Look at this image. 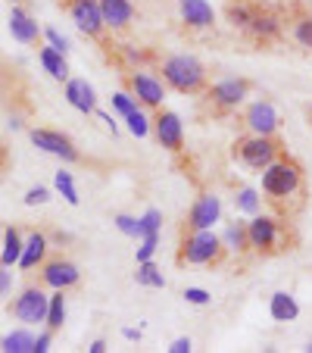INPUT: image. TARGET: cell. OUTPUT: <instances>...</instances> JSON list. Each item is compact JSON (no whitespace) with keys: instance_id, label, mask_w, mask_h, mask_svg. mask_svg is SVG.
Masks as SVG:
<instances>
[{"instance_id":"obj_37","label":"cell","mask_w":312,"mask_h":353,"mask_svg":"<svg viewBox=\"0 0 312 353\" xmlns=\"http://www.w3.org/2000/svg\"><path fill=\"white\" fill-rule=\"evenodd\" d=\"M44 38H47V44L54 47V50H60V54H69V47H72L66 34H60L56 28H44Z\"/></svg>"},{"instance_id":"obj_45","label":"cell","mask_w":312,"mask_h":353,"mask_svg":"<svg viewBox=\"0 0 312 353\" xmlns=\"http://www.w3.org/2000/svg\"><path fill=\"white\" fill-rule=\"evenodd\" d=\"M122 334H125L128 341H141V328H122Z\"/></svg>"},{"instance_id":"obj_2","label":"cell","mask_w":312,"mask_h":353,"mask_svg":"<svg viewBox=\"0 0 312 353\" xmlns=\"http://www.w3.org/2000/svg\"><path fill=\"white\" fill-rule=\"evenodd\" d=\"M303 188V172L293 160L278 157L262 169V194H269L272 200H287Z\"/></svg>"},{"instance_id":"obj_29","label":"cell","mask_w":312,"mask_h":353,"mask_svg":"<svg viewBox=\"0 0 312 353\" xmlns=\"http://www.w3.org/2000/svg\"><path fill=\"white\" fill-rule=\"evenodd\" d=\"M56 191H60L63 194V197H66V203H69V207H79V188H75V179H72V172H63V169H60V172H56Z\"/></svg>"},{"instance_id":"obj_50","label":"cell","mask_w":312,"mask_h":353,"mask_svg":"<svg viewBox=\"0 0 312 353\" xmlns=\"http://www.w3.org/2000/svg\"><path fill=\"white\" fill-rule=\"evenodd\" d=\"M13 3H19V0H13Z\"/></svg>"},{"instance_id":"obj_39","label":"cell","mask_w":312,"mask_h":353,"mask_svg":"<svg viewBox=\"0 0 312 353\" xmlns=\"http://www.w3.org/2000/svg\"><path fill=\"white\" fill-rule=\"evenodd\" d=\"M50 200V191L44 185H34L25 191V207H38V203H47Z\"/></svg>"},{"instance_id":"obj_16","label":"cell","mask_w":312,"mask_h":353,"mask_svg":"<svg viewBox=\"0 0 312 353\" xmlns=\"http://www.w3.org/2000/svg\"><path fill=\"white\" fill-rule=\"evenodd\" d=\"M178 13L191 28H213L216 22L209 0H178Z\"/></svg>"},{"instance_id":"obj_1","label":"cell","mask_w":312,"mask_h":353,"mask_svg":"<svg viewBox=\"0 0 312 353\" xmlns=\"http://www.w3.org/2000/svg\"><path fill=\"white\" fill-rule=\"evenodd\" d=\"M222 254H225L222 234H216L213 228H200V232H191L181 241L178 263H187V266H216L222 260Z\"/></svg>"},{"instance_id":"obj_21","label":"cell","mask_w":312,"mask_h":353,"mask_svg":"<svg viewBox=\"0 0 312 353\" xmlns=\"http://www.w3.org/2000/svg\"><path fill=\"white\" fill-rule=\"evenodd\" d=\"M247 32L259 41H272V38H278L281 22H278V16L266 13V10H253V19H250V26H247Z\"/></svg>"},{"instance_id":"obj_23","label":"cell","mask_w":312,"mask_h":353,"mask_svg":"<svg viewBox=\"0 0 312 353\" xmlns=\"http://www.w3.org/2000/svg\"><path fill=\"white\" fill-rule=\"evenodd\" d=\"M222 247H225L228 254L240 256L250 250V234H247V225L244 222H228L225 232H222Z\"/></svg>"},{"instance_id":"obj_41","label":"cell","mask_w":312,"mask_h":353,"mask_svg":"<svg viewBox=\"0 0 312 353\" xmlns=\"http://www.w3.org/2000/svg\"><path fill=\"white\" fill-rule=\"evenodd\" d=\"M191 350H194L191 338H175L172 344H169V353H191Z\"/></svg>"},{"instance_id":"obj_20","label":"cell","mask_w":312,"mask_h":353,"mask_svg":"<svg viewBox=\"0 0 312 353\" xmlns=\"http://www.w3.org/2000/svg\"><path fill=\"white\" fill-rule=\"evenodd\" d=\"M269 316H272L275 322H293L300 316L297 297L287 291H275L272 297H269Z\"/></svg>"},{"instance_id":"obj_15","label":"cell","mask_w":312,"mask_h":353,"mask_svg":"<svg viewBox=\"0 0 312 353\" xmlns=\"http://www.w3.org/2000/svg\"><path fill=\"white\" fill-rule=\"evenodd\" d=\"M63 94H66L69 107H75L79 113L87 116L97 110V91H94V85H87V79H69Z\"/></svg>"},{"instance_id":"obj_36","label":"cell","mask_w":312,"mask_h":353,"mask_svg":"<svg viewBox=\"0 0 312 353\" xmlns=\"http://www.w3.org/2000/svg\"><path fill=\"white\" fill-rule=\"evenodd\" d=\"M293 38L303 47H312V19H297L293 22Z\"/></svg>"},{"instance_id":"obj_35","label":"cell","mask_w":312,"mask_h":353,"mask_svg":"<svg viewBox=\"0 0 312 353\" xmlns=\"http://www.w3.org/2000/svg\"><path fill=\"white\" fill-rule=\"evenodd\" d=\"M141 225H144V234H160L163 213H160V210H147V213L141 216Z\"/></svg>"},{"instance_id":"obj_47","label":"cell","mask_w":312,"mask_h":353,"mask_svg":"<svg viewBox=\"0 0 312 353\" xmlns=\"http://www.w3.org/2000/svg\"><path fill=\"white\" fill-rule=\"evenodd\" d=\"M3 166H7V154H3V147H0V172H3Z\"/></svg>"},{"instance_id":"obj_38","label":"cell","mask_w":312,"mask_h":353,"mask_svg":"<svg viewBox=\"0 0 312 353\" xmlns=\"http://www.w3.org/2000/svg\"><path fill=\"white\" fill-rule=\"evenodd\" d=\"M185 300L194 303V307H206V303L213 300V294L206 291V288H185Z\"/></svg>"},{"instance_id":"obj_7","label":"cell","mask_w":312,"mask_h":353,"mask_svg":"<svg viewBox=\"0 0 312 353\" xmlns=\"http://www.w3.org/2000/svg\"><path fill=\"white\" fill-rule=\"evenodd\" d=\"M69 16L87 38H100L107 28L103 13H100V0H69Z\"/></svg>"},{"instance_id":"obj_22","label":"cell","mask_w":312,"mask_h":353,"mask_svg":"<svg viewBox=\"0 0 312 353\" xmlns=\"http://www.w3.org/2000/svg\"><path fill=\"white\" fill-rule=\"evenodd\" d=\"M38 60L41 66H44V72L50 75V79L56 81H69V63H66V54H60V50H54V47L47 44L38 50Z\"/></svg>"},{"instance_id":"obj_4","label":"cell","mask_w":312,"mask_h":353,"mask_svg":"<svg viewBox=\"0 0 312 353\" xmlns=\"http://www.w3.org/2000/svg\"><path fill=\"white\" fill-rule=\"evenodd\" d=\"M247 234H250V250H256V254H278L284 244V228L275 216L256 213L247 222Z\"/></svg>"},{"instance_id":"obj_10","label":"cell","mask_w":312,"mask_h":353,"mask_svg":"<svg viewBox=\"0 0 312 353\" xmlns=\"http://www.w3.org/2000/svg\"><path fill=\"white\" fill-rule=\"evenodd\" d=\"M81 279L79 266L69 260H50V263H41V285L50 288V291H69L75 288Z\"/></svg>"},{"instance_id":"obj_8","label":"cell","mask_w":312,"mask_h":353,"mask_svg":"<svg viewBox=\"0 0 312 353\" xmlns=\"http://www.w3.org/2000/svg\"><path fill=\"white\" fill-rule=\"evenodd\" d=\"M32 144L50 157H60L63 163H79V150H75V144L63 132H54V128H34Z\"/></svg>"},{"instance_id":"obj_31","label":"cell","mask_w":312,"mask_h":353,"mask_svg":"<svg viewBox=\"0 0 312 353\" xmlns=\"http://www.w3.org/2000/svg\"><path fill=\"white\" fill-rule=\"evenodd\" d=\"M116 228H119L125 238H134V241L144 238V225H141V219H134V216L119 213V216H116Z\"/></svg>"},{"instance_id":"obj_5","label":"cell","mask_w":312,"mask_h":353,"mask_svg":"<svg viewBox=\"0 0 312 353\" xmlns=\"http://www.w3.org/2000/svg\"><path fill=\"white\" fill-rule=\"evenodd\" d=\"M234 147H238L234 154L240 157V163L247 169H256V172H262L272 160H278V150H281L272 134H250V138L238 141Z\"/></svg>"},{"instance_id":"obj_40","label":"cell","mask_w":312,"mask_h":353,"mask_svg":"<svg viewBox=\"0 0 312 353\" xmlns=\"http://www.w3.org/2000/svg\"><path fill=\"white\" fill-rule=\"evenodd\" d=\"M50 341H54V332H44V334H38V338H34L32 353H47V350H50Z\"/></svg>"},{"instance_id":"obj_13","label":"cell","mask_w":312,"mask_h":353,"mask_svg":"<svg viewBox=\"0 0 312 353\" xmlns=\"http://www.w3.org/2000/svg\"><path fill=\"white\" fill-rule=\"evenodd\" d=\"M219 219H222V200L216 197V194H200V197L194 200L191 213H187V228H191V232L213 228Z\"/></svg>"},{"instance_id":"obj_19","label":"cell","mask_w":312,"mask_h":353,"mask_svg":"<svg viewBox=\"0 0 312 353\" xmlns=\"http://www.w3.org/2000/svg\"><path fill=\"white\" fill-rule=\"evenodd\" d=\"M10 32H13V38L22 41V44H38V38H41L38 22L22 7H13V13H10Z\"/></svg>"},{"instance_id":"obj_28","label":"cell","mask_w":312,"mask_h":353,"mask_svg":"<svg viewBox=\"0 0 312 353\" xmlns=\"http://www.w3.org/2000/svg\"><path fill=\"white\" fill-rule=\"evenodd\" d=\"M234 207H238V213L256 216L259 207H262V197H259V191H253V188H240L238 197H234Z\"/></svg>"},{"instance_id":"obj_30","label":"cell","mask_w":312,"mask_h":353,"mask_svg":"<svg viewBox=\"0 0 312 353\" xmlns=\"http://www.w3.org/2000/svg\"><path fill=\"white\" fill-rule=\"evenodd\" d=\"M125 125H128V132H132L134 138H147V134H150V116L144 113V107H138V110H132V113L125 116Z\"/></svg>"},{"instance_id":"obj_25","label":"cell","mask_w":312,"mask_h":353,"mask_svg":"<svg viewBox=\"0 0 312 353\" xmlns=\"http://www.w3.org/2000/svg\"><path fill=\"white\" fill-rule=\"evenodd\" d=\"M32 347H34V334L25 332V328H16V332L0 338V350L3 353H32Z\"/></svg>"},{"instance_id":"obj_11","label":"cell","mask_w":312,"mask_h":353,"mask_svg":"<svg viewBox=\"0 0 312 353\" xmlns=\"http://www.w3.org/2000/svg\"><path fill=\"white\" fill-rule=\"evenodd\" d=\"M153 132H156V141H160L166 150L178 154L181 147H185V122H181L178 113L172 110H163L156 119H153Z\"/></svg>"},{"instance_id":"obj_18","label":"cell","mask_w":312,"mask_h":353,"mask_svg":"<svg viewBox=\"0 0 312 353\" xmlns=\"http://www.w3.org/2000/svg\"><path fill=\"white\" fill-rule=\"evenodd\" d=\"M100 13L107 28H125L134 19V3L132 0H100Z\"/></svg>"},{"instance_id":"obj_6","label":"cell","mask_w":312,"mask_h":353,"mask_svg":"<svg viewBox=\"0 0 312 353\" xmlns=\"http://www.w3.org/2000/svg\"><path fill=\"white\" fill-rule=\"evenodd\" d=\"M47 303H50V294H44V288L32 285L16 297L10 313L19 322H25V325H38V322H47Z\"/></svg>"},{"instance_id":"obj_32","label":"cell","mask_w":312,"mask_h":353,"mask_svg":"<svg viewBox=\"0 0 312 353\" xmlns=\"http://www.w3.org/2000/svg\"><path fill=\"white\" fill-rule=\"evenodd\" d=\"M138 107H141V103H138V97H134L132 91H116L113 94V110L122 116V119H125L132 110H138Z\"/></svg>"},{"instance_id":"obj_42","label":"cell","mask_w":312,"mask_h":353,"mask_svg":"<svg viewBox=\"0 0 312 353\" xmlns=\"http://www.w3.org/2000/svg\"><path fill=\"white\" fill-rule=\"evenodd\" d=\"M94 116H97V119H100V122H103V125H107V128H110V132H113V134H116V122H113V116H110V113H103V110H94Z\"/></svg>"},{"instance_id":"obj_33","label":"cell","mask_w":312,"mask_h":353,"mask_svg":"<svg viewBox=\"0 0 312 353\" xmlns=\"http://www.w3.org/2000/svg\"><path fill=\"white\" fill-rule=\"evenodd\" d=\"M156 244H160V234H144V238L138 241V263H147L153 260V254H156Z\"/></svg>"},{"instance_id":"obj_3","label":"cell","mask_w":312,"mask_h":353,"mask_svg":"<svg viewBox=\"0 0 312 353\" xmlns=\"http://www.w3.org/2000/svg\"><path fill=\"white\" fill-rule=\"evenodd\" d=\"M163 81L181 94H197L200 88L206 85V69H203V63L194 60V57L178 54L163 63Z\"/></svg>"},{"instance_id":"obj_27","label":"cell","mask_w":312,"mask_h":353,"mask_svg":"<svg viewBox=\"0 0 312 353\" xmlns=\"http://www.w3.org/2000/svg\"><path fill=\"white\" fill-rule=\"evenodd\" d=\"M134 281L144 288H166V279H163V272L156 266H153V260L147 263H138V272H134Z\"/></svg>"},{"instance_id":"obj_49","label":"cell","mask_w":312,"mask_h":353,"mask_svg":"<svg viewBox=\"0 0 312 353\" xmlns=\"http://www.w3.org/2000/svg\"><path fill=\"white\" fill-rule=\"evenodd\" d=\"M0 91H3V81H0Z\"/></svg>"},{"instance_id":"obj_17","label":"cell","mask_w":312,"mask_h":353,"mask_svg":"<svg viewBox=\"0 0 312 353\" xmlns=\"http://www.w3.org/2000/svg\"><path fill=\"white\" fill-rule=\"evenodd\" d=\"M47 234L44 232H32L25 238V244H22V256H19V263L16 266L22 269V272H28V269H34V266H41L44 263V256H47Z\"/></svg>"},{"instance_id":"obj_12","label":"cell","mask_w":312,"mask_h":353,"mask_svg":"<svg viewBox=\"0 0 312 353\" xmlns=\"http://www.w3.org/2000/svg\"><path fill=\"white\" fill-rule=\"evenodd\" d=\"M244 122H247V128H250V134H275L281 128V116L272 100H256V103H250Z\"/></svg>"},{"instance_id":"obj_44","label":"cell","mask_w":312,"mask_h":353,"mask_svg":"<svg viewBox=\"0 0 312 353\" xmlns=\"http://www.w3.org/2000/svg\"><path fill=\"white\" fill-rule=\"evenodd\" d=\"M125 57H128L132 63H141V60H144V54H141V50H132V47H125Z\"/></svg>"},{"instance_id":"obj_14","label":"cell","mask_w":312,"mask_h":353,"mask_svg":"<svg viewBox=\"0 0 312 353\" xmlns=\"http://www.w3.org/2000/svg\"><path fill=\"white\" fill-rule=\"evenodd\" d=\"M247 94H250V85H247L244 79H225L209 88V100H213L219 110H238L247 100Z\"/></svg>"},{"instance_id":"obj_26","label":"cell","mask_w":312,"mask_h":353,"mask_svg":"<svg viewBox=\"0 0 312 353\" xmlns=\"http://www.w3.org/2000/svg\"><path fill=\"white\" fill-rule=\"evenodd\" d=\"M63 322H66V291H54L50 303H47V328L60 332Z\"/></svg>"},{"instance_id":"obj_34","label":"cell","mask_w":312,"mask_h":353,"mask_svg":"<svg viewBox=\"0 0 312 353\" xmlns=\"http://www.w3.org/2000/svg\"><path fill=\"white\" fill-rule=\"evenodd\" d=\"M228 19H231L238 28H247L253 19V10L247 7V3H231V7H228Z\"/></svg>"},{"instance_id":"obj_46","label":"cell","mask_w":312,"mask_h":353,"mask_svg":"<svg viewBox=\"0 0 312 353\" xmlns=\"http://www.w3.org/2000/svg\"><path fill=\"white\" fill-rule=\"evenodd\" d=\"M87 350H91V353H103V350H107V341H100V338H97L91 347H87Z\"/></svg>"},{"instance_id":"obj_48","label":"cell","mask_w":312,"mask_h":353,"mask_svg":"<svg viewBox=\"0 0 312 353\" xmlns=\"http://www.w3.org/2000/svg\"><path fill=\"white\" fill-rule=\"evenodd\" d=\"M306 350H309V353H312V341H309V344H306Z\"/></svg>"},{"instance_id":"obj_24","label":"cell","mask_w":312,"mask_h":353,"mask_svg":"<svg viewBox=\"0 0 312 353\" xmlns=\"http://www.w3.org/2000/svg\"><path fill=\"white\" fill-rule=\"evenodd\" d=\"M22 234H19V228H3V250H0V266H7V269H13V263H19V256H22Z\"/></svg>"},{"instance_id":"obj_9","label":"cell","mask_w":312,"mask_h":353,"mask_svg":"<svg viewBox=\"0 0 312 353\" xmlns=\"http://www.w3.org/2000/svg\"><path fill=\"white\" fill-rule=\"evenodd\" d=\"M128 88H132V94L138 97L141 107L156 110V107H163V100H166V85L153 72H132L128 75Z\"/></svg>"},{"instance_id":"obj_43","label":"cell","mask_w":312,"mask_h":353,"mask_svg":"<svg viewBox=\"0 0 312 353\" xmlns=\"http://www.w3.org/2000/svg\"><path fill=\"white\" fill-rule=\"evenodd\" d=\"M10 291V272H7V266H0V297Z\"/></svg>"}]
</instances>
